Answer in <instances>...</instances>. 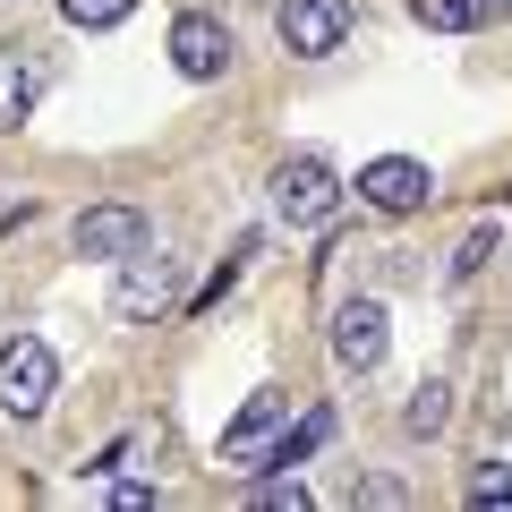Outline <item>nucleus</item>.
Segmentation results:
<instances>
[{
  "instance_id": "nucleus-3",
  "label": "nucleus",
  "mask_w": 512,
  "mask_h": 512,
  "mask_svg": "<svg viewBox=\"0 0 512 512\" xmlns=\"http://www.w3.org/2000/svg\"><path fill=\"white\" fill-rule=\"evenodd\" d=\"M52 384H60V359H52L43 333L0 342V410H9V419H35V410L52 402Z\"/></svg>"
},
{
  "instance_id": "nucleus-11",
  "label": "nucleus",
  "mask_w": 512,
  "mask_h": 512,
  "mask_svg": "<svg viewBox=\"0 0 512 512\" xmlns=\"http://www.w3.org/2000/svg\"><path fill=\"white\" fill-rule=\"evenodd\" d=\"M410 18L436 35H470V26H487V0H410Z\"/></svg>"
},
{
  "instance_id": "nucleus-12",
  "label": "nucleus",
  "mask_w": 512,
  "mask_h": 512,
  "mask_svg": "<svg viewBox=\"0 0 512 512\" xmlns=\"http://www.w3.org/2000/svg\"><path fill=\"white\" fill-rule=\"evenodd\" d=\"M444 419H453V384H444V376H427L419 393H410V410H402V427H410V436H436Z\"/></svg>"
},
{
  "instance_id": "nucleus-16",
  "label": "nucleus",
  "mask_w": 512,
  "mask_h": 512,
  "mask_svg": "<svg viewBox=\"0 0 512 512\" xmlns=\"http://www.w3.org/2000/svg\"><path fill=\"white\" fill-rule=\"evenodd\" d=\"M487 256H495V231H470V239L453 248V282H470L478 265H487Z\"/></svg>"
},
{
  "instance_id": "nucleus-15",
  "label": "nucleus",
  "mask_w": 512,
  "mask_h": 512,
  "mask_svg": "<svg viewBox=\"0 0 512 512\" xmlns=\"http://www.w3.org/2000/svg\"><path fill=\"white\" fill-rule=\"evenodd\" d=\"M470 504H512V470L504 461H487V470L470 478Z\"/></svg>"
},
{
  "instance_id": "nucleus-17",
  "label": "nucleus",
  "mask_w": 512,
  "mask_h": 512,
  "mask_svg": "<svg viewBox=\"0 0 512 512\" xmlns=\"http://www.w3.org/2000/svg\"><path fill=\"white\" fill-rule=\"evenodd\" d=\"M504 9H512V0H504Z\"/></svg>"
},
{
  "instance_id": "nucleus-4",
  "label": "nucleus",
  "mask_w": 512,
  "mask_h": 512,
  "mask_svg": "<svg viewBox=\"0 0 512 512\" xmlns=\"http://www.w3.org/2000/svg\"><path fill=\"white\" fill-rule=\"evenodd\" d=\"M282 43H291L299 60H325V52H342V35H350V0H282Z\"/></svg>"
},
{
  "instance_id": "nucleus-1",
  "label": "nucleus",
  "mask_w": 512,
  "mask_h": 512,
  "mask_svg": "<svg viewBox=\"0 0 512 512\" xmlns=\"http://www.w3.org/2000/svg\"><path fill=\"white\" fill-rule=\"evenodd\" d=\"M282 419H291V393H256V402L222 427V470L265 478V470L282 461Z\"/></svg>"
},
{
  "instance_id": "nucleus-5",
  "label": "nucleus",
  "mask_w": 512,
  "mask_h": 512,
  "mask_svg": "<svg viewBox=\"0 0 512 512\" xmlns=\"http://www.w3.org/2000/svg\"><path fill=\"white\" fill-rule=\"evenodd\" d=\"M77 256H103V265H120V256H137L146 248V214H137V205H86V214H77Z\"/></svg>"
},
{
  "instance_id": "nucleus-8",
  "label": "nucleus",
  "mask_w": 512,
  "mask_h": 512,
  "mask_svg": "<svg viewBox=\"0 0 512 512\" xmlns=\"http://www.w3.org/2000/svg\"><path fill=\"white\" fill-rule=\"evenodd\" d=\"M111 308H120L128 325H146V316H163V308H171V256H154V248L120 256V291H111Z\"/></svg>"
},
{
  "instance_id": "nucleus-7",
  "label": "nucleus",
  "mask_w": 512,
  "mask_h": 512,
  "mask_svg": "<svg viewBox=\"0 0 512 512\" xmlns=\"http://www.w3.org/2000/svg\"><path fill=\"white\" fill-rule=\"evenodd\" d=\"M359 197L376 205V214H419V205L436 197V180H427V163H410V154H384V163L359 171Z\"/></svg>"
},
{
  "instance_id": "nucleus-9",
  "label": "nucleus",
  "mask_w": 512,
  "mask_h": 512,
  "mask_svg": "<svg viewBox=\"0 0 512 512\" xmlns=\"http://www.w3.org/2000/svg\"><path fill=\"white\" fill-rule=\"evenodd\" d=\"M171 69L180 77H222L231 69V26L205 18V9H188V18L171 26Z\"/></svg>"
},
{
  "instance_id": "nucleus-6",
  "label": "nucleus",
  "mask_w": 512,
  "mask_h": 512,
  "mask_svg": "<svg viewBox=\"0 0 512 512\" xmlns=\"http://www.w3.org/2000/svg\"><path fill=\"white\" fill-rule=\"evenodd\" d=\"M384 342H393V333H384V308H376V299H342V308H333V359H342L350 376H376V367H384Z\"/></svg>"
},
{
  "instance_id": "nucleus-14",
  "label": "nucleus",
  "mask_w": 512,
  "mask_h": 512,
  "mask_svg": "<svg viewBox=\"0 0 512 512\" xmlns=\"http://www.w3.org/2000/svg\"><path fill=\"white\" fill-rule=\"evenodd\" d=\"M256 504H265V512H308V487H299V478H265Z\"/></svg>"
},
{
  "instance_id": "nucleus-10",
  "label": "nucleus",
  "mask_w": 512,
  "mask_h": 512,
  "mask_svg": "<svg viewBox=\"0 0 512 512\" xmlns=\"http://www.w3.org/2000/svg\"><path fill=\"white\" fill-rule=\"evenodd\" d=\"M35 94H43L35 43H0V128H18L26 111H35Z\"/></svg>"
},
{
  "instance_id": "nucleus-13",
  "label": "nucleus",
  "mask_w": 512,
  "mask_h": 512,
  "mask_svg": "<svg viewBox=\"0 0 512 512\" xmlns=\"http://www.w3.org/2000/svg\"><path fill=\"white\" fill-rule=\"evenodd\" d=\"M137 0H60V18L69 26H86V35H103V26H120Z\"/></svg>"
},
{
  "instance_id": "nucleus-2",
  "label": "nucleus",
  "mask_w": 512,
  "mask_h": 512,
  "mask_svg": "<svg viewBox=\"0 0 512 512\" xmlns=\"http://www.w3.org/2000/svg\"><path fill=\"white\" fill-rule=\"evenodd\" d=\"M274 214L291 222V231H316V222L342 214V180H333L325 154H291V163L274 171Z\"/></svg>"
}]
</instances>
